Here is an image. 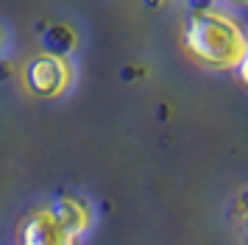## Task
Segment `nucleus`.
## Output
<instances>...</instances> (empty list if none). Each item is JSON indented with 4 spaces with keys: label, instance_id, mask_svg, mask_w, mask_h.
I'll use <instances>...</instances> for the list:
<instances>
[{
    "label": "nucleus",
    "instance_id": "f257e3e1",
    "mask_svg": "<svg viewBox=\"0 0 248 245\" xmlns=\"http://www.w3.org/2000/svg\"><path fill=\"white\" fill-rule=\"evenodd\" d=\"M181 45L195 64L215 73L240 70L248 56V39L243 25L220 9L192 11L181 33Z\"/></svg>",
    "mask_w": 248,
    "mask_h": 245
},
{
    "label": "nucleus",
    "instance_id": "f03ea898",
    "mask_svg": "<svg viewBox=\"0 0 248 245\" xmlns=\"http://www.w3.org/2000/svg\"><path fill=\"white\" fill-rule=\"evenodd\" d=\"M25 89L42 100L64 95L73 84V64L59 53H36L23 70Z\"/></svg>",
    "mask_w": 248,
    "mask_h": 245
},
{
    "label": "nucleus",
    "instance_id": "7ed1b4c3",
    "mask_svg": "<svg viewBox=\"0 0 248 245\" xmlns=\"http://www.w3.org/2000/svg\"><path fill=\"white\" fill-rule=\"evenodd\" d=\"M20 245H76V237L50 209H34L20 226Z\"/></svg>",
    "mask_w": 248,
    "mask_h": 245
},
{
    "label": "nucleus",
    "instance_id": "20e7f679",
    "mask_svg": "<svg viewBox=\"0 0 248 245\" xmlns=\"http://www.w3.org/2000/svg\"><path fill=\"white\" fill-rule=\"evenodd\" d=\"M50 212L56 214V220L62 223L73 237L84 234L92 226V209L87 206V200H81V198H59L56 203L50 206Z\"/></svg>",
    "mask_w": 248,
    "mask_h": 245
},
{
    "label": "nucleus",
    "instance_id": "39448f33",
    "mask_svg": "<svg viewBox=\"0 0 248 245\" xmlns=\"http://www.w3.org/2000/svg\"><path fill=\"white\" fill-rule=\"evenodd\" d=\"M237 3H243V0H237Z\"/></svg>",
    "mask_w": 248,
    "mask_h": 245
}]
</instances>
